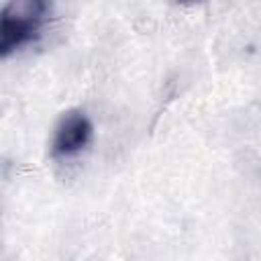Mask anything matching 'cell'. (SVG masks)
I'll return each mask as SVG.
<instances>
[{
    "label": "cell",
    "mask_w": 261,
    "mask_h": 261,
    "mask_svg": "<svg viewBox=\"0 0 261 261\" xmlns=\"http://www.w3.org/2000/svg\"><path fill=\"white\" fill-rule=\"evenodd\" d=\"M51 6L41 0H14L6 2L0 12V57L35 43L45 24Z\"/></svg>",
    "instance_id": "6da1fadb"
},
{
    "label": "cell",
    "mask_w": 261,
    "mask_h": 261,
    "mask_svg": "<svg viewBox=\"0 0 261 261\" xmlns=\"http://www.w3.org/2000/svg\"><path fill=\"white\" fill-rule=\"evenodd\" d=\"M94 139V124L88 114L80 108H71L63 112L53 128L51 137V157L55 159H71L88 149Z\"/></svg>",
    "instance_id": "7a4b0ae2"
}]
</instances>
